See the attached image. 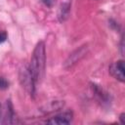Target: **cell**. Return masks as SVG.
I'll return each mask as SVG.
<instances>
[{"mask_svg": "<svg viewBox=\"0 0 125 125\" xmlns=\"http://www.w3.org/2000/svg\"><path fill=\"white\" fill-rule=\"evenodd\" d=\"M69 11H70V3L68 1L62 2L59 8V11H58V19L61 22L64 21L68 18Z\"/></svg>", "mask_w": 125, "mask_h": 125, "instance_id": "cell-7", "label": "cell"}, {"mask_svg": "<svg viewBox=\"0 0 125 125\" xmlns=\"http://www.w3.org/2000/svg\"><path fill=\"white\" fill-rule=\"evenodd\" d=\"M7 39V33L4 31H0V44L3 43Z\"/></svg>", "mask_w": 125, "mask_h": 125, "instance_id": "cell-9", "label": "cell"}, {"mask_svg": "<svg viewBox=\"0 0 125 125\" xmlns=\"http://www.w3.org/2000/svg\"><path fill=\"white\" fill-rule=\"evenodd\" d=\"M124 62L117 61L109 65V73L120 82H124L125 74H124Z\"/></svg>", "mask_w": 125, "mask_h": 125, "instance_id": "cell-5", "label": "cell"}, {"mask_svg": "<svg viewBox=\"0 0 125 125\" xmlns=\"http://www.w3.org/2000/svg\"><path fill=\"white\" fill-rule=\"evenodd\" d=\"M124 116H125V113H121V114H120V121H121V123H122V124H124V123H125Z\"/></svg>", "mask_w": 125, "mask_h": 125, "instance_id": "cell-12", "label": "cell"}, {"mask_svg": "<svg viewBox=\"0 0 125 125\" xmlns=\"http://www.w3.org/2000/svg\"><path fill=\"white\" fill-rule=\"evenodd\" d=\"M87 52H88V46L87 45L81 46L79 49H76L74 52H72L67 57V59L65 60L64 63H63V66L65 68H70L75 63H77L82 58H84V56L87 54Z\"/></svg>", "mask_w": 125, "mask_h": 125, "instance_id": "cell-4", "label": "cell"}, {"mask_svg": "<svg viewBox=\"0 0 125 125\" xmlns=\"http://www.w3.org/2000/svg\"><path fill=\"white\" fill-rule=\"evenodd\" d=\"M15 113L13 105L10 100H7L6 103L0 107V124H13L15 123Z\"/></svg>", "mask_w": 125, "mask_h": 125, "instance_id": "cell-3", "label": "cell"}, {"mask_svg": "<svg viewBox=\"0 0 125 125\" xmlns=\"http://www.w3.org/2000/svg\"><path fill=\"white\" fill-rule=\"evenodd\" d=\"M0 107H1V104H0Z\"/></svg>", "mask_w": 125, "mask_h": 125, "instance_id": "cell-13", "label": "cell"}, {"mask_svg": "<svg viewBox=\"0 0 125 125\" xmlns=\"http://www.w3.org/2000/svg\"><path fill=\"white\" fill-rule=\"evenodd\" d=\"M72 120V112L70 111H65L60 114L55 115L51 119L47 120V124H52V125H63V124H69Z\"/></svg>", "mask_w": 125, "mask_h": 125, "instance_id": "cell-6", "label": "cell"}, {"mask_svg": "<svg viewBox=\"0 0 125 125\" xmlns=\"http://www.w3.org/2000/svg\"><path fill=\"white\" fill-rule=\"evenodd\" d=\"M42 2H43L47 7H52V6H53V3H54V0H42Z\"/></svg>", "mask_w": 125, "mask_h": 125, "instance_id": "cell-10", "label": "cell"}, {"mask_svg": "<svg viewBox=\"0 0 125 125\" xmlns=\"http://www.w3.org/2000/svg\"><path fill=\"white\" fill-rule=\"evenodd\" d=\"M45 64H46L45 44L43 41H39L35 46L28 66L35 83H38L42 79L45 71Z\"/></svg>", "mask_w": 125, "mask_h": 125, "instance_id": "cell-1", "label": "cell"}, {"mask_svg": "<svg viewBox=\"0 0 125 125\" xmlns=\"http://www.w3.org/2000/svg\"><path fill=\"white\" fill-rule=\"evenodd\" d=\"M19 80L21 85L25 89V91L30 95V96H34L35 94V81L30 73V70L28 68V66L26 65H22L20 68L19 71Z\"/></svg>", "mask_w": 125, "mask_h": 125, "instance_id": "cell-2", "label": "cell"}, {"mask_svg": "<svg viewBox=\"0 0 125 125\" xmlns=\"http://www.w3.org/2000/svg\"><path fill=\"white\" fill-rule=\"evenodd\" d=\"M9 87L8 81L4 77H0V90H5Z\"/></svg>", "mask_w": 125, "mask_h": 125, "instance_id": "cell-8", "label": "cell"}, {"mask_svg": "<svg viewBox=\"0 0 125 125\" xmlns=\"http://www.w3.org/2000/svg\"><path fill=\"white\" fill-rule=\"evenodd\" d=\"M120 48H121V54H122V56H123V54H124V52H123V35H122V37H121V43H120Z\"/></svg>", "mask_w": 125, "mask_h": 125, "instance_id": "cell-11", "label": "cell"}]
</instances>
